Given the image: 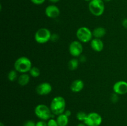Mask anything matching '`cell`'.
<instances>
[{"instance_id": "obj_21", "label": "cell", "mask_w": 127, "mask_h": 126, "mask_svg": "<svg viewBox=\"0 0 127 126\" xmlns=\"http://www.w3.org/2000/svg\"><path fill=\"white\" fill-rule=\"evenodd\" d=\"M119 95H118V94H117L115 92L112 94L111 96H110V100H111V101L113 103H116L118 102L119 100Z\"/></svg>"}, {"instance_id": "obj_18", "label": "cell", "mask_w": 127, "mask_h": 126, "mask_svg": "<svg viewBox=\"0 0 127 126\" xmlns=\"http://www.w3.org/2000/svg\"><path fill=\"white\" fill-rule=\"evenodd\" d=\"M17 72L16 70H11L7 74V79L10 82H14L18 79L17 77Z\"/></svg>"}, {"instance_id": "obj_17", "label": "cell", "mask_w": 127, "mask_h": 126, "mask_svg": "<svg viewBox=\"0 0 127 126\" xmlns=\"http://www.w3.org/2000/svg\"><path fill=\"white\" fill-rule=\"evenodd\" d=\"M79 61L76 58H73L68 62V68L71 70H74L78 67Z\"/></svg>"}, {"instance_id": "obj_13", "label": "cell", "mask_w": 127, "mask_h": 126, "mask_svg": "<svg viewBox=\"0 0 127 126\" xmlns=\"http://www.w3.org/2000/svg\"><path fill=\"white\" fill-rule=\"evenodd\" d=\"M84 86V84L83 80L80 79H76L71 83L70 86V89L73 92L78 93L80 92Z\"/></svg>"}, {"instance_id": "obj_27", "label": "cell", "mask_w": 127, "mask_h": 126, "mask_svg": "<svg viewBox=\"0 0 127 126\" xmlns=\"http://www.w3.org/2000/svg\"><path fill=\"white\" fill-rule=\"evenodd\" d=\"M122 26L125 28H127V18L124 19L122 21Z\"/></svg>"}, {"instance_id": "obj_33", "label": "cell", "mask_w": 127, "mask_h": 126, "mask_svg": "<svg viewBox=\"0 0 127 126\" xmlns=\"http://www.w3.org/2000/svg\"><path fill=\"white\" fill-rule=\"evenodd\" d=\"M0 126H4V125L3 124V123L1 122V123H0Z\"/></svg>"}, {"instance_id": "obj_25", "label": "cell", "mask_w": 127, "mask_h": 126, "mask_svg": "<svg viewBox=\"0 0 127 126\" xmlns=\"http://www.w3.org/2000/svg\"><path fill=\"white\" fill-rule=\"evenodd\" d=\"M36 126H48L47 123L45 122V121H38V122L36 123Z\"/></svg>"}, {"instance_id": "obj_23", "label": "cell", "mask_w": 127, "mask_h": 126, "mask_svg": "<svg viewBox=\"0 0 127 126\" xmlns=\"http://www.w3.org/2000/svg\"><path fill=\"white\" fill-rule=\"evenodd\" d=\"M23 126H36V123L33 121H27L25 122Z\"/></svg>"}, {"instance_id": "obj_20", "label": "cell", "mask_w": 127, "mask_h": 126, "mask_svg": "<svg viewBox=\"0 0 127 126\" xmlns=\"http://www.w3.org/2000/svg\"><path fill=\"white\" fill-rule=\"evenodd\" d=\"M87 116H88V114L86 113H85L84 112H83V111H79V112H78L77 113L76 118L78 121L84 122L86 119Z\"/></svg>"}, {"instance_id": "obj_26", "label": "cell", "mask_w": 127, "mask_h": 126, "mask_svg": "<svg viewBox=\"0 0 127 126\" xmlns=\"http://www.w3.org/2000/svg\"><path fill=\"white\" fill-rule=\"evenodd\" d=\"M31 1L32 3L35 4L40 5L42 4L45 1V0H31Z\"/></svg>"}, {"instance_id": "obj_31", "label": "cell", "mask_w": 127, "mask_h": 126, "mask_svg": "<svg viewBox=\"0 0 127 126\" xmlns=\"http://www.w3.org/2000/svg\"><path fill=\"white\" fill-rule=\"evenodd\" d=\"M77 126H87L84 123V124H83V123H80V124H78Z\"/></svg>"}, {"instance_id": "obj_12", "label": "cell", "mask_w": 127, "mask_h": 126, "mask_svg": "<svg viewBox=\"0 0 127 126\" xmlns=\"http://www.w3.org/2000/svg\"><path fill=\"white\" fill-rule=\"evenodd\" d=\"M104 43L100 38H93L91 41V46L92 49L96 52H100L104 49Z\"/></svg>"}, {"instance_id": "obj_7", "label": "cell", "mask_w": 127, "mask_h": 126, "mask_svg": "<svg viewBox=\"0 0 127 126\" xmlns=\"http://www.w3.org/2000/svg\"><path fill=\"white\" fill-rule=\"evenodd\" d=\"M102 122V118L99 114L97 112H90L87 116L84 123L87 126H99Z\"/></svg>"}, {"instance_id": "obj_6", "label": "cell", "mask_w": 127, "mask_h": 126, "mask_svg": "<svg viewBox=\"0 0 127 126\" xmlns=\"http://www.w3.org/2000/svg\"><path fill=\"white\" fill-rule=\"evenodd\" d=\"M51 36L52 33L48 28H41L35 33V40L38 43L44 44L50 40Z\"/></svg>"}, {"instance_id": "obj_9", "label": "cell", "mask_w": 127, "mask_h": 126, "mask_svg": "<svg viewBox=\"0 0 127 126\" xmlns=\"http://www.w3.org/2000/svg\"><path fill=\"white\" fill-rule=\"evenodd\" d=\"M52 90V85L48 82L41 83L36 87L37 93L39 95H42V96L48 95V94L50 93Z\"/></svg>"}, {"instance_id": "obj_3", "label": "cell", "mask_w": 127, "mask_h": 126, "mask_svg": "<svg viewBox=\"0 0 127 126\" xmlns=\"http://www.w3.org/2000/svg\"><path fill=\"white\" fill-rule=\"evenodd\" d=\"M34 112L36 116L42 121L49 120L50 119L52 118L53 115H54L52 114L50 108L43 104H40L37 105L35 107Z\"/></svg>"}, {"instance_id": "obj_4", "label": "cell", "mask_w": 127, "mask_h": 126, "mask_svg": "<svg viewBox=\"0 0 127 126\" xmlns=\"http://www.w3.org/2000/svg\"><path fill=\"white\" fill-rule=\"evenodd\" d=\"M89 9L94 16H100L105 10L104 1L103 0H91L89 4Z\"/></svg>"}, {"instance_id": "obj_22", "label": "cell", "mask_w": 127, "mask_h": 126, "mask_svg": "<svg viewBox=\"0 0 127 126\" xmlns=\"http://www.w3.org/2000/svg\"><path fill=\"white\" fill-rule=\"evenodd\" d=\"M47 125H48V126H59L57 120H55L53 118H51L48 120V122H47Z\"/></svg>"}, {"instance_id": "obj_19", "label": "cell", "mask_w": 127, "mask_h": 126, "mask_svg": "<svg viewBox=\"0 0 127 126\" xmlns=\"http://www.w3.org/2000/svg\"><path fill=\"white\" fill-rule=\"evenodd\" d=\"M29 74L32 77H38L40 75V71L37 67H32L29 71Z\"/></svg>"}, {"instance_id": "obj_29", "label": "cell", "mask_w": 127, "mask_h": 126, "mask_svg": "<svg viewBox=\"0 0 127 126\" xmlns=\"http://www.w3.org/2000/svg\"><path fill=\"white\" fill-rule=\"evenodd\" d=\"M64 114L66 115V116H68V117H69V116H70L71 115V111H69V110H67V111H64Z\"/></svg>"}, {"instance_id": "obj_24", "label": "cell", "mask_w": 127, "mask_h": 126, "mask_svg": "<svg viewBox=\"0 0 127 126\" xmlns=\"http://www.w3.org/2000/svg\"><path fill=\"white\" fill-rule=\"evenodd\" d=\"M58 39H59V36H58V35H57V33L52 34L50 38L51 41H52V42H57Z\"/></svg>"}, {"instance_id": "obj_28", "label": "cell", "mask_w": 127, "mask_h": 126, "mask_svg": "<svg viewBox=\"0 0 127 126\" xmlns=\"http://www.w3.org/2000/svg\"><path fill=\"white\" fill-rule=\"evenodd\" d=\"M79 61L81 63H84V62H86V56H84L81 55L80 56H79Z\"/></svg>"}, {"instance_id": "obj_2", "label": "cell", "mask_w": 127, "mask_h": 126, "mask_svg": "<svg viewBox=\"0 0 127 126\" xmlns=\"http://www.w3.org/2000/svg\"><path fill=\"white\" fill-rule=\"evenodd\" d=\"M14 69L17 72L24 74L29 72L32 66L31 61L26 56H22L17 58L14 64Z\"/></svg>"}, {"instance_id": "obj_15", "label": "cell", "mask_w": 127, "mask_h": 126, "mask_svg": "<svg viewBox=\"0 0 127 126\" xmlns=\"http://www.w3.org/2000/svg\"><path fill=\"white\" fill-rule=\"evenodd\" d=\"M18 84L21 86H26L29 83L30 76L27 73L21 74L17 79Z\"/></svg>"}, {"instance_id": "obj_8", "label": "cell", "mask_w": 127, "mask_h": 126, "mask_svg": "<svg viewBox=\"0 0 127 126\" xmlns=\"http://www.w3.org/2000/svg\"><path fill=\"white\" fill-rule=\"evenodd\" d=\"M83 51V47L81 42L79 40L72 42L69 46V51L71 55L73 57H79L81 55Z\"/></svg>"}, {"instance_id": "obj_11", "label": "cell", "mask_w": 127, "mask_h": 126, "mask_svg": "<svg viewBox=\"0 0 127 126\" xmlns=\"http://www.w3.org/2000/svg\"><path fill=\"white\" fill-rule=\"evenodd\" d=\"M46 16L50 19H55L60 16V9L55 5H49L45 9Z\"/></svg>"}, {"instance_id": "obj_16", "label": "cell", "mask_w": 127, "mask_h": 126, "mask_svg": "<svg viewBox=\"0 0 127 126\" xmlns=\"http://www.w3.org/2000/svg\"><path fill=\"white\" fill-rule=\"evenodd\" d=\"M57 121L59 126H67L69 122V119L68 116L63 113L58 115L57 118Z\"/></svg>"}, {"instance_id": "obj_10", "label": "cell", "mask_w": 127, "mask_h": 126, "mask_svg": "<svg viewBox=\"0 0 127 126\" xmlns=\"http://www.w3.org/2000/svg\"><path fill=\"white\" fill-rule=\"evenodd\" d=\"M113 90L119 95L127 93V82L124 80L117 82L113 86Z\"/></svg>"}, {"instance_id": "obj_1", "label": "cell", "mask_w": 127, "mask_h": 126, "mask_svg": "<svg viewBox=\"0 0 127 126\" xmlns=\"http://www.w3.org/2000/svg\"><path fill=\"white\" fill-rule=\"evenodd\" d=\"M66 101L62 96H58L55 97L52 100L50 103L51 111L54 115H60L63 114L65 111Z\"/></svg>"}, {"instance_id": "obj_34", "label": "cell", "mask_w": 127, "mask_h": 126, "mask_svg": "<svg viewBox=\"0 0 127 126\" xmlns=\"http://www.w3.org/2000/svg\"><path fill=\"white\" fill-rule=\"evenodd\" d=\"M84 1H89V2H90V1H91V0H84Z\"/></svg>"}, {"instance_id": "obj_14", "label": "cell", "mask_w": 127, "mask_h": 126, "mask_svg": "<svg viewBox=\"0 0 127 126\" xmlns=\"http://www.w3.org/2000/svg\"><path fill=\"white\" fill-rule=\"evenodd\" d=\"M106 34V30L102 27H97L93 31V35L94 38H101Z\"/></svg>"}, {"instance_id": "obj_5", "label": "cell", "mask_w": 127, "mask_h": 126, "mask_svg": "<svg viewBox=\"0 0 127 126\" xmlns=\"http://www.w3.org/2000/svg\"><path fill=\"white\" fill-rule=\"evenodd\" d=\"M93 37V32L86 27H79L76 31L77 38L81 43H88L91 41Z\"/></svg>"}, {"instance_id": "obj_32", "label": "cell", "mask_w": 127, "mask_h": 126, "mask_svg": "<svg viewBox=\"0 0 127 126\" xmlns=\"http://www.w3.org/2000/svg\"><path fill=\"white\" fill-rule=\"evenodd\" d=\"M104 1H105V2H110V1H111L112 0H103Z\"/></svg>"}, {"instance_id": "obj_30", "label": "cell", "mask_w": 127, "mask_h": 126, "mask_svg": "<svg viewBox=\"0 0 127 126\" xmlns=\"http://www.w3.org/2000/svg\"><path fill=\"white\" fill-rule=\"evenodd\" d=\"M48 1H50L51 2H53V3H57L58 1H60V0H48Z\"/></svg>"}]
</instances>
